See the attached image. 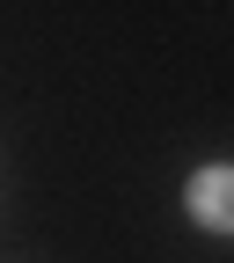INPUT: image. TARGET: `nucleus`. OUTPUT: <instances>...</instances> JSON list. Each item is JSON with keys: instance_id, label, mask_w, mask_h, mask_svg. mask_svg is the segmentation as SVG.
<instances>
[{"instance_id": "1", "label": "nucleus", "mask_w": 234, "mask_h": 263, "mask_svg": "<svg viewBox=\"0 0 234 263\" xmlns=\"http://www.w3.org/2000/svg\"><path fill=\"white\" fill-rule=\"evenodd\" d=\"M190 212L205 227H234V168H197L190 183Z\"/></svg>"}]
</instances>
